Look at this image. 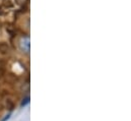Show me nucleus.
Listing matches in <instances>:
<instances>
[{"label":"nucleus","instance_id":"obj_1","mask_svg":"<svg viewBox=\"0 0 131 121\" xmlns=\"http://www.w3.org/2000/svg\"><path fill=\"white\" fill-rule=\"evenodd\" d=\"M19 48L20 50L26 53V54H29L30 51H31V40H30V37H23L19 41Z\"/></svg>","mask_w":131,"mask_h":121},{"label":"nucleus","instance_id":"obj_2","mask_svg":"<svg viewBox=\"0 0 131 121\" xmlns=\"http://www.w3.org/2000/svg\"><path fill=\"white\" fill-rule=\"evenodd\" d=\"M8 50H9L8 45H6L5 43H1V44H0V52L6 53V52H8Z\"/></svg>","mask_w":131,"mask_h":121},{"label":"nucleus","instance_id":"obj_3","mask_svg":"<svg viewBox=\"0 0 131 121\" xmlns=\"http://www.w3.org/2000/svg\"><path fill=\"white\" fill-rule=\"evenodd\" d=\"M29 102H30V97H26V98L23 100V102H21V107L26 106V105H27Z\"/></svg>","mask_w":131,"mask_h":121},{"label":"nucleus","instance_id":"obj_4","mask_svg":"<svg viewBox=\"0 0 131 121\" xmlns=\"http://www.w3.org/2000/svg\"><path fill=\"white\" fill-rule=\"evenodd\" d=\"M10 115H11L10 113H9V114H7V115H6V116H5V117H4L3 119H2V121H6V120H8V119L10 118Z\"/></svg>","mask_w":131,"mask_h":121}]
</instances>
